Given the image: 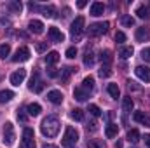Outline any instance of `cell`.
I'll return each instance as SVG.
<instances>
[{
  "mask_svg": "<svg viewBox=\"0 0 150 148\" xmlns=\"http://www.w3.org/2000/svg\"><path fill=\"white\" fill-rule=\"evenodd\" d=\"M40 131L45 138H54L58 136L59 132V120L56 117H45L42 120V125H40Z\"/></svg>",
  "mask_w": 150,
  "mask_h": 148,
  "instance_id": "1",
  "label": "cell"
},
{
  "mask_svg": "<svg viewBox=\"0 0 150 148\" xmlns=\"http://www.w3.org/2000/svg\"><path fill=\"white\" fill-rule=\"evenodd\" d=\"M77 141H79V132L75 131L74 127H67L65 136H63V140H61L63 148H74L75 145H77Z\"/></svg>",
  "mask_w": 150,
  "mask_h": 148,
  "instance_id": "2",
  "label": "cell"
},
{
  "mask_svg": "<svg viewBox=\"0 0 150 148\" xmlns=\"http://www.w3.org/2000/svg\"><path fill=\"white\" fill-rule=\"evenodd\" d=\"M84 25H86V19L82 18V16H79V18H75V21L72 23V26H70V33H72V37H80V33L84 32Z\"/></svg>",
  "mask_w": 150,
  "mask_h": 148,
  "instance_id": "3",
  "label": "cell"
},
{
  "mask_svg": "<svg viewBox=\"0 0 150 148\" xmlns=\"http://www.w3.org/2000/svg\"><path fill=\"white\" fill-rule=\"evenodd\" d=\"M108 30V23H93L89 26V35L91 37H100L103 33H107Z\"/></svg>",
  "mask_w": 150,
  "mask_h": 148,
  "instance_id": "4",
  "label": "cell"
},
{
  "mask_svg": "<svg viewBox=\"0 0 150 148\" xmlns=\"http://www.w3.org/2000/svg\"><path fill=\"white\" fill-rule=\"evenodd\" d=\"M28 59H30V49L28 47H19L16 51V54L12 56L14 63H23V61H28Z\"/></svg>",
  "mask_w": 150,
  "mask_h": 148,
  "instance_id": "5",
  "label": "cell"
},
{
  "mask_svg": "<svg viewBox=\"0 0 150 148\" xmlns=\"http://www.w3.org/2000/svg\"><path fill=\"white\" fill-rule=\"evenodd\" d=\"M4 143L7 147H11L14 143V129H12V124L11 122H7L5 127H4Z\"/></svg>",
  "mask_w": 150,
  "mask_h": 148,
  "instance_id": "6",
  "label": "cell"
},
{
  "mask_svg": "<svg viewBox=\"0 0 150 148\" xmlns=\"http://www.w3.org/2000/svg\"><path fill=\"white\" fill-rule=\"evenodd\" d=\"M30 91H33V92H42V89H44V82L40 80V77H38V72L33 73V77L30 78Z\"/></svg>",
  "mask_w": 150,
  "mask_h": 148,
  "instance_id": "7",
  "label": "cell"
},
{
  "mask_svg": "<svg viewBox=\"0 0 150 148\" xmlns=\"http://www.w3.org/2000/svg\"><path fill=\"white\" fill-rule=\"evenodd\" d=\"M47 99H49L52 105H61V103H63V94H61V91L52 89V91L47 92Z\"/></svg>",
  "mask_w": 150,
  "mask_h": 148,
  "instance_id": "8",
  "label": "cell"
},
{
  "mask_svg": "<svg viewBox=\"0 0 150 148\" xmlns=\"http://www.w3.org/2000/svg\"><path fill=\"white\" fill-rule=\"evenodd\" d=\"M134 73H136V77H138L140 80L150 82V68H147V66H136V68H134Z\"/></svg>",
  "mask_w": 150,
  "mask_h": 148,
  "instance_id": "9",
  "label": "cell"
},
{
  "mask_svg": "<svg viewBox=\"0 0 150 148\" xmlns=\"http://www.w3.org/2000/svg\"><path fill=\"white\" fill-rule=\"evenodd\" d=\"M25 77H26V70H18V72H14L11 75V84L12 85H19V84H23Z\"/></svg>",
  "mask_w": 150,
  "mask_h": 148,
  "instance_id": "10",
  "label": "cell"
},
{
  "mask_svg": "<svg viewBox=\"0 0 150 148\" xmlns=\"http://www.w3.org/2000/svg\"><path fill=\"white\" fill-rule=\"evenodd\" d=\"M28 28H30V32L35 33V35H40V33L44 32V25H42V21H38V19H32V21L28 23Z\"/></svg>",
  "mask_w": 150,
  "mask_h": 148,
  "instance_id": "11",
  "label": "cell"
},
{
  "mask_svg": "<svg viewBox=\"0 0 150 148\" xmlns=\"http://www.w3.org/2000/svg\"><path fill=\"white\" fill-rule=\"evenodd\" d=\"M49 38H51L52 42H63V40H65V35H63L56 26H51V28H49Z\"/></svg>",
  "mask_w": 150,
  "mask_h": 148,
  "instance_id": "12",
  "label": "cell"
},
{
  "mask_svg": "<svg viewBox=\"0 0 150 148\" xmlns=\"http://www.w3.org/2000/svg\"><path fill=\"white\" fill-rule=\"evenodd\" d=\"M136 40L138 42H145V40H150V30L149 28H138L136 30Z\"/></svg>",
  "mask_w": 150,
  "mask_h": 148,
  "instance_id": "13",
  "label": "cell"
},
{
  "mask_svg": "<svg viewBox=\"0 0 150 148\" xmlns=\"http://www.w3.org/2000/svg\"><path fill=\"white\" fill-rule=\"evenodd\" d=\"M74 98L77 99V101H86V99L89 98V92L84 91L82 87H75L74 89Z\"/></svg>",
  "mask_w": 150,
  "mask_h": 148,
  "instance_id": "14",
  "label": "cell"
},
{
  "mask_svg": "<svg viewBox=\"0 0 150 148\" xmlns=\"http://www.w3.org/2000/svg\"><path fill=\"white\" fill-rule=\"evenodd\" d=\"M105 12V5L101 2H94L91 5V16H101Z\"/></svg>",
  "mask_w": 150,
  "mask_h": 148,
  "instance_id": "15",
  "label": "cell"
},
{
  "mask_svg": "<svg viewBox=\"0 0 150 148\" xmlns=\"http://www.w3.org/2000/svg\"><path fill=\"white\" fill-rule=\"evenodd\" d=\"M59 61V52H56V51H51L47 56H45V63L49 65V66H52V65H56Z\"/></svg>",
  "mask_w": 150,
  "mask_h": 148,
  "instance_id": "16",
  "label": "cell"
},
{
  "mask_svg": "<svg viewBox=\"0 0 150 148\" xmlns=\"http://www.w3.org/2000/svg\"><path fill=\"white\" fill-rule=\"evenodd\" d=\"M93 87H94V78L89 75V77H86V78L82 80V89H84V91H87V92H91V91H93Z\"/></svg>",
  "mask_w": 150,
  "mask_h": 148,
  "instance_id": "17",
  "label": "cell"
},
{
  "mask_svg": "<svg viewBox=\"0 0 150 148\" xmlns=\"http://www.w3.org/2000/svg\"><path fill=\"white\" fill-rule=\"evenodd\" d=\"M26 111H28V115H30V117H37V115H40L42 108H40V105H38V103H32V105H28Z\"/></svg>",
  "mask_w": 150,
  "mask_h": 148,
  "instance_id": "18",
  "label": "cell"
},
{
  "mask_svg": "<svg viewBox=\"0 0 150 148\" xmlns=\"http://www.w3.org/2000/svg\"><path fill=\"white\" fill-rule=\"evenodd\" d=\"M117 131H119V127H117V124H108L107 125V129H105V134H107V138H115L117 136Z\"/></svg>",
  "mask_w": 150,
  "mask_h": 148,
  "instance_id": "19",
  "label": "cell"
},
{
  "mask_svg": "<svg viewBox=\"0 0 150 148\" xmlns=\"http://www.w3.org/2000/svg\"><path fill=\"white\" fill-rule=\"evenodd\" d=\"M127 141H131V143H138V141H140V132H138V129H129V131H127Z\"/></svg>",
  "mask_w": 150,
  "mask_h": 148,
  "instance_id": "20",
  "label": "cell"
},
{
  "mask_svg": "<svg viewBox=\"0 0 150 148\" xmlns=\"http://www.w3.org/2000/svg\"><path fill=\"white\" fill-rule=\"evenodd\" d=\"M107 91H108V94L112 96L113 99H117V98L120 96V91H119V85H117V84H108Z\"/></svg>",
  "mask_w": 150,
  "mask_h": 148,
  "instance_id": "21",
  "label": "cell"
},
{
  "mask_svg": "<svg viewBox=\"0 0 150 148\" xmlns=\"http://www.w3.org/2000/svg\"><path fill=\"white\" fill-rule=\"evenodd\" d=\"M122 108L126 113H129V111L134 108V101L131 99V96H127V98H124V101H122Z\"/></svg>",
  "mask_w": 150,
  "mask_h": 148,
  "instance_id": "22",
  "label": "cell"
},
{
  "mask_svg": "<svg viewBox=\"0 0 150 148\" xmlns=\"http://www.w3.org/2000/svg\"><path fill=\"white\" fill-rule=\"evenodd\" d=\"M14 98L12 91H0V103H9Z\"/></svg>",
  "mask_w": 150,
  "mask_h": 148,
  "instance_id": "23",
  "label": "cell"
},
{
  "mask_svg": "<svg viewBox=\"0 0 150 148\" xmlns=\"http://www.w3.org/2000/svg\"><path fill=\"white\" fill-rule=\"evenodd\" d=\"M100 59H101L103 65H110V63H112V52H110V51H101Z\"/></svg>",
  "mask_w": 150,
  "mask_h": 148,
  "instance_id": "24",
  "label": "cell"
},
{
  "mask_svg": "<svg viewBox=\"0 0 150 148\" xmlns=\"http://www.w3.org/2000/svg\"><path fill=\"white\" fill-rule=\"evenodd\" d=\"M72 73H75V68H72V66H65L63 70H61V80L63 82H67L68 80V77Z\"/></svg>",
  "mask_w": 150,
  "mask_h": 148,
  "instance_id": "25",
  "label": "cell"
},
{
  "mask_svg": "<svg viewBox=\"0 0 150 148\" xmlns=\"http://www.w3.org/2000/svg\"><path fill=\"white\" fill-rule=\"evenodd\" d=\"M119 56H120L122 59L131 58V56H133V47H122V49L119 51Z\"/></svg>",
  "mask_w": 150,
  "mask_h": 148,
  "instance_id": "26",
  "label": "cell"
},
{
  "mask_svg": "<svg viewBox=\"0 0 150 148\" xmlns=\"http://www.w3.org/2000/svg\"><path fill=\"white\" fill-rule=\"evenodd\" d=\"M136 14H138V18H142V19H147L150 14H149V9L145 7V5H140L138 9H136Z\"/></svg>",
  "mask_w": 150,
  "mask_h": 148,
  "instance_id": "27",
  "label": "cell"
},
{
  "mask_svg": "<svg viewBox=\"0 0 150 148\" xmlns=\"http://www.w3.org/2000/svg\"><path fill=\"white\" fill-rule=\"evenodd\" d=\"M70 115H72V118H74V120H79V122H80V120H84V111L80 110V108H74Z\"/></svg>",
  "mask_w": 150,
  "mask_h": 148,
  "instance_id": "28",
  "label": "cell"
},
{
  "mask_svg": "<svg viewBox=\"0 0 150 148\" xmlns=\"http://www.w3.org/2000/svg\"><path fill=\"white\" fill-rule=\"evenodd\" d=\"M11 54V45L9 44H2L0 45V58H7Z\"/></svg>",
  "mask_w": 150,
  "mask_h": 148,
  "instance_id": "29",
  "label": "cell"
},
{
  "mask_svg": "<svg viewBox=\"0 0 150 148\" xmlns=\"http://www.w3.org/2000/svg\"><path fill=\"white\" fill-rule=\"evenodd\" d=\"M112 70H110V65H101L100 68V77H110Z\"/></svg>",
  "mask_w": 150,
  "mask_h": 148,
  "instance_id": "30",
  "label": "cell"
},
{
  "mask_svg": "<svg viewBox=\"0 0 150 148\" xmlns=\"http://www.w3.org/2000/svg\"><path fill=\"white\" fill-rule=\"evenodd\" d=\"M120 21H122V25H124V26H129V28L134 25V19H133L131 16H122V19H120Z\"/></svg>",
  "mask_w": 150,
  "mask_h": 148,
  "instance_id": "31",
  "label": "cell"
},
{
  "mask_svg": "<svg viewBox=\"0 0 150 148\" xmlns=\"http://www.w3.org/2000/svg\"><path fill=\"white\" fill-rule=\"evenodd\" d=\"M93 63H94V56H93V52H87L86 58H84V65L86 66H93Z\"/></svg>",
  "mask_w": 150,
  "mask_h": 148,
  "instance_id": "32",
  "label": "cell"
},
{
  "mask_svg": "<svg viewBox=\"0 0 150 148\" xmlns=\"http://www.w3.org/2000/svg\"><path fill=\"white\" fill-rule=\"evenodd\" d=\"M33 129H30V127H26L25 131H23V140H33Z\"/></svg>",
  "mask_w": 150,
  "mask_h": 148,
  "instance_id": "33",
  "label": "cell"
},
{
  "mask_svg": "<svg viewBox=\"0 0 150 148\" xmlns=\"http://www.w3.org/2000/svg\"><path fill=\"white\" fill-rule=\"evenodd\" d=\"M133 118H134L136 122H140V124H143V120H145V111H136V113L133 115Z\"/></svg>",
  "mask_w": 150,
  "mask_h": 148,
  "instance_id": "34",
  "label": "cell"
},
{
  "mask_svg": "<svg viewBox=\"0 0 150 148\" xmlns=\"http://www.w3.org/2000/svg\"><path fill=\"white\" fill-rule=\"evenodd\" d=\"M89 113L94 115V117H100V115H101V110H100L96 105H89Z\"/></svg>",
  "mask_w": 150,
  "mask_h": 148,
  "instance_id": "35",
  "label": "cell"
},
{
  "mask_svg": "<svg viewBox=\"0 0 150 148\" xmlns=\"http://www.w3.org/2000/svg\"><path fill=\"white\" fill-rule=\"evenodd\" d=\"M75 56H77V49H75V47H68V49H67V58H68V59H74Z\"/></svg>",
  "mask_w": 150,
  "mask_h": 148,
  "instance_id": "36",
  "label": "cell"
},
{
  "mask_svg": "<svg viewBox=\"0 0 150 148\" xmlns=\"http://www.w3.org/2000/svg\"><path fill=\"white\" fill-rule=\"evenodd\" d=\"M142 58H143L147 63H150V47H145V49L142 51Z\"/></svg>",
  "mask_w": 150,
  "mask_h": 148,
  "instance_id": "37",
  "label": "cell"
},
{
  "mask_svg": "<svg viewBox=\"0 0 150 148\" xmlns=\"http://www.w3.org/2000/svg\"><path fill=\"white\" fill-rule=\"evenodd\" d=\"M115 42H117V44H122V42H126V35H124L122 32H117V33H115Z\"/></svg>",
  "mask_w": 150,
  "mask_h": 148,
  "instance_id": "38",
  "label": "cell"
},
{
  "mask_svg": "<svg viewBox=\"0 0 150 148\" xmlns=\"http://www.w3.org/2000/svg\"><path fill=\"white\" fill-rule=\"evenodd\" d=\"M23 148H35L33 140H23Z\"/></svg>",
  "mask_w": 150,
  "mask_h": 148,
  "instance_id": "39",
  "label": "cell"
},
{
  "mask_svg": "<svg viewBox=\"0 0 150 148\" xmlns=\"http://www.w3.org/2000/svg\"><path fill=\"white\" fill-rule=\"evenodd\" d=\"M9 7H11L12 11H16V12H19V11H21V4H19V2H11V4H9Z\"/></svg>",
  "mask_w": 150,
  "mask_h": 148,
  "instance_id": "40",
  "label": "cell"
},
{
  "mask_svg": "<svg viewBox=\"0 0 150 148\" xmlns=\"http://www.w3.org/2000/svg\"><path fill=\"white\" fill-rule=\"evenodd\" d=\"M18 118H19L21 122H26V118H28V115L25 113V110H18Z\"/></svg>",
  "mask_w": 150,
  "mask_h": 148,
  "instance_id": "41",
  "label": "cell"
},
{
  "mask_svg": "<svg viewBox=\"0 0 150 148\" xmlns=\"http://www.w3.org/2000/svg\"><path fill=\"white\" fill-rule=\"evenodd\" d=\"M35 49H37V52H44V51L47 49V44H45V42H40V44H37Z\"/></svg>",
  "mask_w": 150,
  "mask_h": 148,
  "instance_id": "42",
  "label": "cell"
},
{
  "mask_svg": "<svg viewBox=\"0 0 150 148\" xmlns=\"http://www.w3.org/2000/svg\"><path fill=\"white\" fill-rule=\"evenodd\" d=\"M87 147H89V148H103L98 141H87Z\"/></svg>",
  "mask_w": 150,
  "mask_h": 148,
  "instance_id": "43",
  "label": "cell"
},
{
  "mask_svg": "<svg viewBox=\"0 0 150 148\" xmlns=\"http://www.w3.org/2000/svg\"><path fill=\"white\" fill-rule=\"evenodd\" d=\"M58 72H56V68H49V77H51V78H56V77H58Z\"/></svg>",
  "mask_w": 150,
  "mask_h": 148,
  "instance_id": "44",
  "label": "cell"
},
{
  "mask_svg": "<svg viewBox=\"0 0 150 148\" xmlns=\"http://www.w3.org/2000/svg\"><path fill=\"white\" fill-rule=\"evenodd\" d=\"M98 127H96V122H91L89 125H87V131H96Z\"/></svg>",
  "mask_w": 150,
  "mask_h": 148,
  "instance_id": "45",
  "label": "cell"
},
{
  "mask_svg": "<svg viewBox=\"0 0 150 148\" xmlns=\"http://www.w3.org/2000/svg\"><path fill=\"white\" fill-rule=\"evenodd\" d=\"M86 5H87V2H86V0H80V2H77V7H79V9H82V7H86Z\"/></svg>",
  "mask_w": 150,
  "mask_h": 148,
  "instance_id": "46",
  "label": "cell"
},
{
  "mask_svg": "<svg viewBox=\"0 0 150 148\" xmlns=\"http://www.w3.org/2000/svg\"><path fill=\"white\" fill-rule=\"evenodd\" d=\"M143 140H145V145L150 148V134H145V138H143Z\"/></svg>",
  "mask_w": 150,
  "mask_h": 148,
  "instance_id": "47",
  "label": "cell"
},
{
  "mask_svg": "<svg viewBox=\"0 0 150 148\" xmlns=\"http://www.w3.org/2000/svg\"><path fill=\"white\" fill-rule=\"evenodd\" d=\"M42 148H58V147H54V145H47V143H45Z\"/></svg>",
  "mask_w": 150,
  "mask_h": 148,
  "instance_id": "48",
  "label": "cell"
},
{
  "mask_svg": "<svg viewBox=\"0 0 150 148\" xmlns=\"http://www.w3.org/2000/svg\"><path fill=\"white\" fill-rule=\"evenodd\" d=\"M115 148H122V143H120V141H117V143H115Z\"/></svg>",
  "mask_w": 150,
  "mask_h": 148,
  "instance_id": "49",
  "label": "cell"
}]
</instances>
